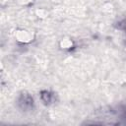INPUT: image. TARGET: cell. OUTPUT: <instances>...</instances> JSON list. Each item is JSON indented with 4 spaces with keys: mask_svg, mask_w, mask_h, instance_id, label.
Masks as SVG:
<instances>
[{
    "mask_svg": "<svg viewBox=\"0 0 126 126\" xmlns=\"http://www.w3.org/2000/svg\"><path fill=\"white\" fill-rule=\"evenodd\" d=\"M40 98L45 104H49L53 100V94L48 91H42L40 93Z\"/></svg>",
    "mask_w": 126,
    "mask_h": 126,
    "instance_id": "cell-2",
    "label": "cell"
},
{
    "mask_svg": "<svg viewBox=\"0 0 126 126\" xmlns=\"http://www.w3.org/2000/svg\"><path fill=\"white\" fill-rule=\"evenodd\" d=\"M33 105V99L32 97L28 94H23L19 97V106L23 110H28L32 108Z\"/></svg>",
    "mask_w": 126,
    "mask_h": 126,
    "instance_id": "cell-1",
    "label": "cell"
},
{
    "mask_svg": "<svg viewBox=\"0 0 126 126\" xmlns=\"http://www.w3.org/2000/svg\"><path fill=\"white\" fill-rule=\"evenodd\" d=\"M119 29L126 31V20H123L122 22L119 23Z\"/></svg>",
    "mask_w": 126,
    "mask_h": 126,
    "instance_id": "cell-3",
    "label": "cell"
}]
</instances>
